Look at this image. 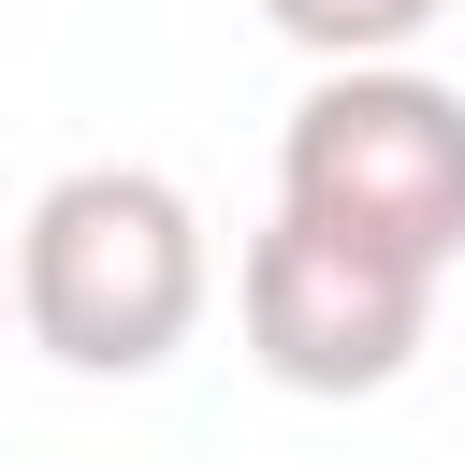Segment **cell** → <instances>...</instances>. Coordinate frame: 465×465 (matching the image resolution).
Segmentation results:
<instances>
[{
    "instance_id": "6da1fadb",
    "label": "cell",
    "mask_w": 465,
    "mask_h": 465,
    "mask_svg": "<svg viewBox=\"0 0 465 465\" xmlns=\"http://www.w3.org/2000/svg\"><path fill=\"white\" fill-rule=\"evenodd\" d=\"M218 247L160 160H73L15 218V334L58 378H160L203 334Z\"/></svg>"
},
{
    "instance_id": "7a4b0ae2",
    "label": "cell",
    "mask_w": 465,
    "mask_h": 465,
    "mask_svg": "<svg viewBox=\"0 0 465 465\" xmlns=\"http://www.w3.org/2000/svg\"><path fill=\"white\" fill-rule=\"evenodd\" d=\"M276 218L349 232L407 276H450L465 262V87H436L421 58L320 73L276 131Z\"/></svg>"
},
{
    "instance_id": "3957f363",
    "label": "cell",
    "mask_w": 465,
    "mask_h": 465,
    "mask_svg": "<svg viewBox=\"0 0 465 465\" xmlns=\"http://www.w3.org/2000/svg\"><path fill=\"white\" fill-rule=\"evenodd\" d=\"M421 320H436V276H407V262H378V247H349V232H305V218H262L247 262H232V334H247V363H262L276 392H320V407L392 392V378L421 363Z\"/></svg>"
},
{
    "instance_id": "277c9868",
    "label": "cell",
    "mask_w": 465,
    "mask_h": 465,
    "mask_svg": "<svg viewBox=\"0 0 465 465\" xmlns=\"http://www.w3.org/2000/svg\"><path fill=\"white\" fill-rule=\"evenodd\" d=\"M436 15H450V0H262V29L305 44L320 73H349V58H407Z\"/></svg>"
},
{
    "instance_id": "5b68a950",
    "label": "cell",
    "mask_w": 465,
    "mask_h": 465,
    "mask_svg": "<svg viewBox=\"0 0 465 465\" xmlns=\"http://www.w3.org/2000/svg\"><path fill=\"white\" fill-rule=\"evenodd\" d=\"M0 320H15V232H0Z\"/></svg>"
}]
</instances>
